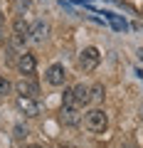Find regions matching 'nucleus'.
<instances>
[{
	"label": "nucleus",
	"mask_w": 143,
	"mask_h": 148,
	"mask_svg": "<svg viewBox=\"0 0 143 148\" xmlns=\"http://www.w3.org/2000/svg\"><path fill=\"white\" fill-rule=\"evenodd\" d=\"M59 119H62V123H67V126H77V123L81 121L79 106H62V111H59Z\"/></svg>",
	"instance_id": "6e6552de"
},
{
	"label": "nucleus",
	"mask_w": 143,
	"mask_h": 148,
	"mask_svg": "<svg viewBox=\"0 0 143 148\" xmlns=\"http://www.w3.org/2000/svg\"><path fill=\"white\" fill-rule=\"evenodd\" d=\"M59 148H74V146H59Z\"/></svg>",
	"instance_id": "aec40b11"
},
{
	"label": "nucleus",
	"mask_w": 143,
	"mask_h": 148,
	"mask_svg": "<svg viewBox=\"0 0 143 148\" xmlns=\"http://www.w3.org/2000/svg\"><path fill=\"white\" fill-rule=\"evenodd\" d=\"M99 62H101V52L96 47H84L79 54H77V67H79L84 74L94 72V69L99 67Z\"/></svg>",
	"instance_id": "f03ea898"
},
{
	"label": "nucleus",
	"mask_w": 143,
	"mask_h": 148,
	"mask_svg": "<svg viewBox=\"0 0 143 148\" xmlns=\"http://www.w3.org/2000/svg\"><path fill=\"white\" fill-rule=\"evenodd\" d=\"M62 106H79V101H77V96H74V89H64Z\"/></svg>",
	"instance_id": "2eb2a0df"
},
{
	"label": "nucleus",
	"mask_w": 143,
	"mask_h": 148,
	"mask_svg": "<svg viewBox=\"0 0 143 148\" xmlns=\"http://www.w3.org/2000/svg\"><path fill=\"white\" fill-rule=\"evenodd\" d=\"M121 148H138V146H136V143H133V141H131V138H126V141H123V143H121Z\"/></svg>",
	"instance_id": "6ab92c4d"
},
{
	"label": "nucleus",
	"mask_w": 143,
	"mask_h": 148,
	"mask_svg": "<svg viewBox=\"0 0 143 148\" xmlns=\"http://www.w3.org/2000/svg\"><path fill=\"white\" fill-rule=\"evenodd\" d=\"M104 96H106L104 84H94V86H91V101H101Z\"/></svg>",
	"instance_id": "dca6fc26"
},
{
	"label": "nucleus",
	"mask_w": 143,
	"mask_h": 148,
	"mask_svg": "<svg viewBox=\"0 0 143 148\" xmlns=\"http://www.w3.org/2000/svg\"><path fill=\"white\" fill-rule=\"evenodd\" d=\"M5 37V15H3V10H0V40Z\"/></svg>",
	"instance_id": "a211bd4d"
},
{
	"label": "nucleus",
	"mask_w": 143,
	"mask_h": 148,
	"mask_svg": "<svg viewBox=\"0 0 143 148\" xmlns=\"http://www.w3.org/2000/svg\"><path fill=\"white\" fill-rule=\"evenodd\" d=\"M74 96H77V101H79V106L89 104V101H91V86L77 84V86H74Z\"/></svg>",
	"instance_id": "9b49d317"
},
{
	"label": "nucleus",
	"mask_w": 143,
	"mask_h": 148,
	"mask_svg": "<svg viewBox=\"0 0 143 148\" xmlns=\"http://www.w3.org/2000/svg\"><path fill=\"white\" fill-rule=\"evenodd\" d=\"M27 136H30V131H27L25 123H15V126H12V138H15V141H25Z\"/></svg>",
	"instance_id": "4468645a"
},
{
	"label": "nucleus",
	"mask_w": 143,
	"mask_h": 148,
	"mask_svg": "<svg viewBox=\"0 0 143 148\" xmlns=\"http://www.w3.org/2000/svg\"><path fill=\"white\" fill-rule=\"evenodd\" d=\"M47 37H49V25L44 20H35V22H32V27H30V40L40 45V42H44Z\"/></svg>",
	"instance_id": "0eeeda50"
},
{
	"label": "nucleus",
	"mask_w": 143,
	"mask_h": 148,
	"mask_svg": "<svg viewBox=\"0 0 143 148\" xmlns=\"http://www.w3.org/2000/svg\"><path fill=\"white\" fill-rule=\"evenodd\" d=\"M101 15H104L106 20L111 22V27H114V30H118V32H123V30H128V22L123 20V17H118V15H114L111 10H104V12H101Z\"/></svg>",
	"instance_id": "9d476101"
},
{
	"label": "nucleus",
	"mask_w": 143,
	"mask_h": 148,
	"mask_svg": "<svg viewBox=\"0 0 143 148\" xmlns=\"http://www.w3.org/2000/svg\"><path fill=\"white\" fill-rule=\"evenodd\" d=\"M25 45H27V37L12 35V37H10V42H8V47H12L17 54H22V52H25Z\"/></svg>",
	"instance_id": "ddd939ff"
},
{
	"label": "nucleus",
	"mask_w": 143,
	"mask_h": 148,
	"mask_svg": "<svg viewBox=\"0 0 143 148\" xmlns=\"http://www.w3.org/2000/svg\"><path fill=\"white\" fill-rule=\"evenodd\" d=\"M15 91H17V96H30V99H37V96H40V84H37L35 79H30V77H22V79L15 84Z\"/></svg>",
	"instance_id": "39448f33"
},
{
	"label": "nucleus",
	"mask_w": 143,
	"mask_h": 148,
	"mask_svg": "<svg viewBox=\"0 0 143 148\" xmlns=\"http://www.w3.org/2000/svg\"><path fill=\"white\" fill-rule=\"evenodd\" d=\"M44 79H47L49 86H64V82H67V69H64V64H49L47 72H44Z\"/></svg>",
	"instance_id": "7ed1b4c3"
},
{
	"label": "nucleus",
	"mask_w": 143,
	"mask_h": 148,
	"mask_svg": "<svg viewBox=\"0 0 143 148\" xmlns=\"http://www.w3.org/2000/svg\"><path fill=\"white\" fill-rule=\"evenodd\" d=\"M10 10H12V15H25V12H30L32 10V0H12L10 3Z\"/></svg>",
	"instance_id": "f8f14e48"
},
{
	"label": "nucleus",
	"mask_w": 143,
	"mask_h": 148,
	"mask_svg": "<svg viewBox=\"0 0 143 148\" xmlns=\"http://www.w3.org/2000/svg\"><path fill=\"white\" fill-rule=\"evenodd\" d=\"M12 89H15V84H12L10 79H5V77H0V96H5V94H10Z\"/></svg>",
	"instance_id": "f3484780"
},
{
	"label": "nucleus",
	"mask_w": 143,
	"mask_h": 148,
	"mask_svg": "<svg viewBox=\"0 0 143 148\" xmlns=\"http://www.w3.org/2000/svg\"><path fill=\"white\" fill-rule=\"evenodd\" d=\"M30 27H32V25H30L22 15H17L15 20H12V32L20 35V37H27V40H30Z\"/></svg>",
	"instance_id": "1a4fd4ad"
},
{
	"label": "nucleus",
	"mask_w": 143,
	"mask_h": 148,
	"mask_svg": "<svg viewBox=\"0 0 143 148\" xmlns=\"http://www.w3.org/2000/svg\"><path fill=\"white\" fill-rule=\"evenodd\" d=\"M109 126V116H106L104 109H91L84 114V128L91 133H104Z\"/></svg>",
	"instance_id": "f257e3e1"
},
{
	"label": "nucleus",
	"mask_w": 143,
	"mask_h": 148,
	"mask_svg": "<svg viewBox=\"0 0 143 148\" xmlns=\"http://www.w3.org/2000/svg\"><path fill=\"white\" fill-rule=\"evenodd\" d=\"M17 69H20L22 74H25V77H30V74H35V69H37V59H35V54L32 52H22L20 57H17V64H15Z\"/></svg>",
	"instance_id": "423d86ee"
},
{
	"label": "nucleus",
	"mask_w": 143,
	"mask_h": 148,
	"mask_svg": "<svg viewBox=\"0 0 143 148\" xmlns=\"http://www.w3.org/2000/svg\"><path fill=\"white\" fill-rule=\"evenodd\" d=\"M15 106H17V111H20V114H25L27 119L40 116V104H37V99H30V96H17V99H15Z\"/></svg>",
	"instance_id": "20e7f679"
},
{
	"label": "nucleus",
	"mask_w": 143,
	"mask_h": 148,
	"mask_svg": "<svg viewBox=\"0 0 143 148\" xmlns=\"http://www.w3.org/2000/svg\"><path fill=\"white\" fill-rule=\"evenodd\" d=\"M27 148H37V146H27Z\"/></svg>",
	"instance_id": "412c9836"
}]
</instances>
